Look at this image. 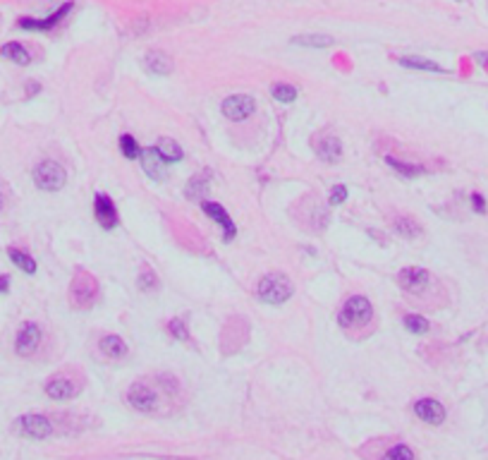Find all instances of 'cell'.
Returning a JSON list of instances; mask_svg holds the SVG:
<instances>
[{
    "mask_svg": "<svg viewBox=\"0 0 488 460\" xmlns=\"http://www.w3.org/2000/svg\"><path fill=\"white\" fill-rule=\"evenodd\" d=\"M180 396V386L172 376L156 374L151 379H139L127 388V403L142 415H161L168 405Z\"/></svg>",
    "mask_w": 488,
    "mask_h": 460,
    "instance_id": "1",
    "label": "cell"
},
{
    "mask_svg": "<svg viewBox=\"0 0 488 460\" xmlns=\"http://www.w3.org/2000/svg\"><path fill=\"white\" fill-rule=\"evenodd\" d=\"M371 319H373V307H371V302H368L364 295L350 297V300H347L345 305H343L340 314H338L340 326L347 328V331L366 326V324H371Z\"/></svg>",
    "mask_w": 488,
    "mask_h": 460,
    "instance_id": "2",
    "label": "cell"
},
{
    "mask_svg": "<svg viewBox=\"0 0 488 460\" xmlns=\"http://www.w3.org/2000/svg\"><path fill=\"white\" fill-rule=\"evenodd\" d=\"M292 280L287 278L285 273H266L261 280H259V300H263L266 305H283L285 300H290L292 295Z\"/></svg>",
    "mask_w": 488,
    "mask_h": 460,
    "instance_id": "3",
    "label": "cell"
},
{
    "mask_svg": "<svg viewBox=\"0 0 488 460\" xmlns=\"http://www.w3.org/2000/svg\"><path fill=\"white\" fill-rule=\"evenodd\" d=\"M13 429L17 431L19 436L24 439H34V441H43V439H51L56 434V425L48 415H39V413H29V415H22V418L15 420Z\"/></svg>",
    "mask_w": 488,
    "mask_h": 460,
    "instance_id": "4",
    "label": "cell"
},
{
    "mask_svg": "<svg viewBox=\"0 0 488 460\" xmlns=\"http://www.w3.org/2000/svg\"><path fill=\"white\" fill-rule=\"evenodd\" d=\"M99 300V283L91 273L77 271L70 283V302L77 310H89L94 302Z\"/></svg>",
    "mask_w": 488,
    "mask_h": 460,
    "instance_id": "5",
    "label": "cell"
},
{
    "mask_svg": "<svg viewBox=\"0 0 488 460\" xmlns=\"http://www.w3.org/2000/svg\"><path fill=\"white\" fill-rule=\"evenodd\" d=\"M43 345V328L41 324L36 322H24L17 328V335H15V353L22 360H31V357L39 355Z\"/></svg>",
    "mask_w": 488,
    "mask_h": 460,
    "instance_id": "6",
    "label": "cell"
},
{
    "mask_svg": "<svg viewBox=\"0 0 488 460\" xmlns=\"http://www.w3.org/2000/svg\"><path fill=\"white\" fill-rule=\"evenodd\" d=\"M31 175H34L36 187L43 189V192H58V189H63L65 182H67V173H65V168L53 159L41 161V164L34 168Z\"/></svg>",
    "mask_w": 488,
    "mask_h": 460,
    "instance_id": "7",
    "label": "cell"
},
{
    "mask_svg": "<svg viewBox=\"0 0 488 460\" xmlns=\"http://www.w3.org/2000/svg\"><path fill=\"white\" fill-rule=\"evenodd\" d=\"M398 283H400V288H402L405 293L421 297V295H426L428 290H431L433 278H431V273H428L426 269H421V267H405L402 271L398 273Z\"/></svg>",
    "mask_w": 488,
    "mask_h": 460,
    "instance_id": "8",
    "label": "cell"
},
{
    "mask_svg": "<svg viewBox=\"0 0 488 460\" xmlns=\"http://www.w3.org/2000/svg\"><path fill=\"white\" fill-rule=\"evenodd\" d=\"M43 391H46V396L53 398V400H72V398L79 396L81 381L79 379H74L70 372H60V374L48 379Z\"/></svg>",
    "mask_w": 488,
    "mask_h": 460,
    "instance_id": "9",
    "label": "cell"
},
{
    "mask_svg": "<svg viewBox=\"0 0 488 460\" xmlns=\"http://www.w3.org/2000/svg\"><path fill=\"white\" fill-rule=\"evenodd\" d=\"M72 8H74V3H72V0H67V3H63L60 8L56 10V13L48 15V17H43V19L19 17L17 19V26H19V29H24V31H51L53 26H58L65 17H67L70 13H72Z\"/></svg>",
    "mask_w": 488,
    "mask_h": 460,
    "instance_id": "10",
    "label": "cell"
},
{
    "mask_svg": "<svg viewBox=\"0 0 488 460\" xmlns=\"http://www.w3.org/2000/svg\"><path fill=\"white\" fill-rule=\"evenodd\" d=\"M220 111H223L227 120H244V118H249L257 111V101L249 94H232L223 101Z\"/></svg>",
    "mask_w": 488,
    "mask_h": 460,
    "instance_id": "11",
    "label": "cell"
},
{
    "mask_svg": "<svg viewBox=\"0 0 488 460\" xmlns=\"http://www.w3.org/2000/svg\"><path fill=\"white\" fill-rule=\"evenodd\" d=\"M414 415L419 418L421 422H426V425H443L446 422V408H443V403H438L436 398H421L414 403Z\"/></svg>",
    "mask_w": 488,
    "mask_h": 460,
    "instance_id": "12",
    "label": "cell"
},
{
    "mask_svg": "<svg viewBox=\"0 0 488 460\" xmlns=\"http://www.w3.org/2000/svg\"><path fill=\"white\" fill-rule=\"evenodd\" d=\"M94 211H96V221H99V225L103 230H113L117 225V211H115V204H113L111 197H106V194H96Z\"/></svg>",
    "mask_w": 488,
    "mask_h": 460,
    "instance_id": "13",
    "label": "cell"
},
{
    "mask_svg": "<svg viewBox=\"0 0 488 460\" xmlns=\"http://www.w3.org/2000/svg\"><path fill=\"white\" fill-rule=\"evenodd\" d=\"M316 154L325 164H338L343 159V144L335 134H321L316 139Z\"/></svg>",
    "mask_w": 488,
    "mask_h": 460,
    "instance_id": "14",
    "label": "cell"
},
{
    "mask_svg": "<svg viewBox=\"0 0 488 460\" xmlns=\"http://www.w3.org/2000/svg\"><path fill=\"white\" fill-rule=\"evenodd\" d=\"M204 211H206V216H211V219L215 221V223L223 228V237L225 240H232L235 237V223H232V219L225 214V209L220 207V204H215V202H204Z\"/></svg>",
    "mask_w": 488,
    "mask_h": 460,
    "instance_id": "15",
    "label": "cell"
},
{
    "mask_svg": "<svg viewBox=\"0 0 488 460\" xmlns=\"http://www.w3.org/2000/svg\"><path fill=\"white\" fill-rule=\"evenodd\" d=\"M307 204H309V211L304 216V225L307 228H311V232H323L325 228H328L330 214L321 207V204L311 202V199H309Z\"/></svg>",
    "mask_w": 488,
    "mask_h": 460,
    "instance_id": "16",
    "label": "cell"
},
{
    "mask_svg": "<svg viewBox=\"0 0 488 460\" xmlns=\"http://www.w3.org/2000/svg\"><path fill=\"white\" fill-rule=\"evenodd\" d=\"M144 68L156 77H165V74L172 72V61L161 51H149L144 56Z\"/></svg>",
    "mask_w": 488,
    "mask_h": 460,
    "instance_id": "17",
    "label": "cell"
},
{
    "mask_svg": "<svg viewBox=\"0 0 488 460\" xmlns=\"http://www.w3.org/2000/svg\"><path fill=\"white\" fill-rule=\"evenodd\" d=\"M139 159H142V168L149 177L154 180H163V166L165 161L161 159V154L156 149H142L139 151Z\"/></svg>",
    "mask_w": 488,
    "mask_h": 460,
    "instance_id": "18",
    "label": "cell"
},
{
    "mask_svg": "<svg viewBox=\"0 0 488 460\" xmlns=\"http://www.w3.org/2000/svg\"><path fill=\"white\" fill-rule=\"evenodd\" d=\"M99 350L108 360H122V357H127V343H124L120 335H103L99 340Z\"/></svg>",
    "mask_w": 488,
    "mask_h": 460,
    "instance_id": "19",
    "label": "cell"
},
{
    "mask_svg": "<svg viewBox=\"0 0 488 460\" xmlns=\"http://www.w3.org/2000/svg\"><path fill=\"white\" fill-rule=\"evenodd\" d=\"M0 56L15 65H29L31 63L29 51H26L19 41H10V43H5V46H0Z\"/></svg>",
    "mask_w": 488,
    "mask_h": 460,
    "instance_id": "20",
    "label": "cell"
},
{
    "mask_svg": "<svg viewBox=\"0 0 488 460\" xmlns=\"http://www.w3.org/2000/svg\"><path fill=\"white\" fill-rule=\"evenodd\" d=\"M156 151L161 154L163 161H168V164H177V161H182V147L175 142V139L170 137H163L158 139V144H156Z\"/></svg>",
    "mask_w": 488,
    "mask_h": 460,
    "instance_id": "21",
    "label": "cell"
},
{
    "mask_svg": "<svg viewBox=\"0 0 488 460\" xmlns=\"http://www.w3.org/2000/svg\"><path fill=\"white\" fill-rule=\"evenodd\" d=\"M209 180H211V173L209 170L197 173V175H194L192 180L187 182V187H184V194H187L189 199H199L206 192V189H209Z\"/></svg>",
    "mask_w": 488,
    "mask_h": 460,
    "instance_id": "22",
    "label": "cell"
},
{
    "mask_svg": "<svg viewBox=\"0 0 488 460\" xmlns=\"http://www.w3.org/2000/svg\"><path fill=\"white\" fill-rule=\"evenodd\" d=\"M8 257H10V262L15 264L17 269H22L24 273H36V262H34V257H29L24 250H17V247H10L8 250Z\"/></svg>",
    "mask_w": 488,
    "mask_h": 460,
    "instance_id": "23",
    "label": "cell"
},
{
    "mask_svg": "<svg viewBox=\"0 0 488 460\" xmlns=\"http://www.w3.org/2000/svg\"><path fill=\"white\" fill-rule=\"evenodd\" d=\"M393 228H395V232H398V235L409 237V240L421 232L419 223H416L414 219H409V216H398V219L393 221Z\"/></svg>",
    "mask_w": 488,
    "mask_h": 460,
    "instance_id": "24",
    "label": "cell"
},
{
    "mask_svg": "<svg viewBox=\"0 0 488 460\" xmlns=\"http://www.w3.org/2000/svg\"><path fill=\"white\" fill-rule=\"evenodd\" d=\"M400 65L402 68H409V70H426V72H443V68L438 63H431V61H426V58H412V56H407V58H400Z\"/></svg>",
    "mask_w": 488,
    "mask_h": 460,
    "instance_id": "25",
    "label": "cell"
},
{
    "mask_svg": "<svg viewBox=\"0 0 488 460\" xmlns=\"http://www.w3.org/2000/svg\"><path fill=\"white\" fill-rule=\"evenodd\" d=\"M297 46H307V48H328L333 46L335 39L330 36H321V34H304V36H295Z\"/></svg>",
    "mask_w": 488,
    "mask_h": 460,
    "instance_id": "26",
    "label": "cell"
},
{
    "mask_svg": "<svg viewBox=\"0 0 488 460\" xmlns=\"http://www.w3.org/2000/svg\"><path fill=\"white\" fill-rule=\"evenodd\" d=\"M386 164L390 168H395V170L400 173V175H405V177H416V175H421L424 173V168L421 166H414V164H405V161H400V159H393V156H388L386 159Z\"/></svg>",
    "mask_w": 488,
    "mask_h": 460,
    "instance_id": "27",
    "label": "cell"
},
{
    "mask_svg": "<svg viewBox=\"0 0 488 460\" xmlns=\"http://www.w3.org/2000/svg\"><path fill=\"white\" fill-rule=\"evenodd\" d=\"M270 94H273V99L280 101V104H290V101L297 99V89L292 84H273Z\"/></svg>",
    "mask_w": 488,
    "mask_h": 460,
    "instance_id": "28",
    "label": "cell"
},
{
    "mask_svg": "<svg viewBox=\"0 0 488 460\" xmlns=\"http://www.w3.org/2000/svg\"><path fill=\"white\" fill-rule=\"evenodd\" d=\"M137 285L144 290V293H149V290H156V288H158V278H156L154 269H151V267H144L142 273H139V278H137Z\"/></svg>",
    "mask_w": 488,
    "mask_h": 460,
    "instance_id": "29",
    "label": "cell"
},
{
    "mask_svg": "<svg viewBox=\"0 0 488 460\" xmlns=\"http://www.w3.org/2000/svg\"><path fill=\"white\" fill-rule=\"evenodd\" d=\"M383 460H414V451L407 443H395L393 448H388Z\"/></svg>",
    "mask_w": 488,
    "mask_h": 460,
    "instance_id": "30",
    "label": "cell"
},
{
    "mask_svg": "<svg viewBox=\"0 0 488 460\" xmlns=\"http://www.w3.org/2000/svg\"><path fill=\"white\" fill-rule=\"evenodd\" d=\"M405 326L409 333H426L428 331V322L419 314H407L405 317Z\"/></svg>",
    "mask_w": 488,
    "mask_h": 460,
    "instance_id": "31",
    "label": "cell"
},
{
    "mask_svg": "<svg viewBox=\"0 0 488 460\" xmlns=\"http://www.w3.org/2000/svg\"><path fill=\"white\" fill-rule=\"evenodd\" d=\"M120 151H122L124 159H137L142 149L137 147V139H134L132 134H122V137H120Z\"/></svg>",
    "mask_w": 488,
    "mask_h": 460,
    "instance_id": "32",
    "label": "cell"
},
{
    "mask_svg": "<svg viewBox=\"0 0 488 460\" xmlns=\"http://www.w3.org/2000/svg\"><path fill=\"white\" fill-rule=\"evenodd\" d=\"M168 331L175 335V338H180V340H189V331H187V326H184L182 319H172V322L168 324Z\"/></svg>",
    "mask_w": 488,
    "mask_h": 460,
    "instance_id": "33",
    "label": "cell"
},
{
    "mask_svg": "<svg viewBox=\"0 0 488 460\" xmlns=\"http://www.w3.org/2000/svg\"><path fill=\"white\" fill-rule=\"evenodd\" d=\"M345 199H347V187L345 185H335L333 189H330V204H333V207L343 204Z\"/></svg>",
    "mask_w": 488,
    "mask_h": 460,
    "instance_id": "34",
    "label": "cell"
},
{
    "mask_svg": "<svg viewBox=\"0 0 488 460\" xmlns=\"http://www.w3.org/2000/svg\"><path fill=\"white\" fill-rule=\"evenodd\" d=\"M471 207H474L476 214H486V199L481 192H474L471 194Z\"/></svg>",
    "mask_w": 488,
    "mask_h": 460,
    "instance_id": "35",
    "label": "cell"
},
{
    "mask_svg": "<svg viewBox=\"0 0 488 460\" xmlns=\"http://www.w3.org/2000/svg\"><path fill=\"white\" fill-rule=\"evenodd\" d=\"M10 290V278L8 276H0V293H8Z\"/></svg>",
    "mask_w": 488,
    "mask_h": 460,
    "instance_id": "36",
    "label": "cell"
},
{
    "mask_svg": "<svg viewBox=\"0 0 488 460\" xmlns=\"http://www.w3.org/2000/svg\"><path fill=\"white\" fill-rule=\"evenodd\" d=\"M5 207H8V192L0 185V211H5Z\"/></svg>",
    "mask_w": 488,
    "mask_h": 460,
    "instance_id": "37",
    "label": "cell"
},
{
    "mask_svg": "<svg viewBox=\"0 0 488 460\" xmlns=\"http://www.w3.org/2000/svg\"><path fill=\"white\" fill-rule=\"evenodd\" d=\"M39 89H41V86L36 84V82H29V84H26V91H29V94H36Z\"/></svg>",
    "mask_w": 488,
    "mask_h": 460,
    "instance_id": "38",
    "label": "cell"
},
{
    "mask_svg": "<svg viewBox=\"0 0 488 460\" xmlns=\"http://www.w3.org/2000/svg\"><path fill=\"white\" fill-rule=\"evenodd\" d=\"M479 63L486 65V68H488V53H484V56H479Z\"/></svg>",
    "mask_w": 488,
    "mask_h": 460,
    "instance_id": "39",
    "label": "cell"
}]
</instances>
